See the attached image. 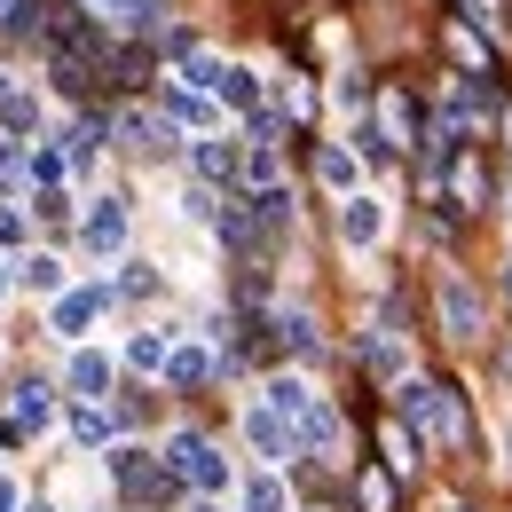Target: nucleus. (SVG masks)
<instances>
[{"label":"nucleus","mask_w":512,"mask_h":512,"mask_svg":"<svg viewBox=\"0 0 512 512\" xmlns=\"http://www.w3.org/2000/svg\"><path fill=\"white\" fill-rule=\"evenodd\" d=\"M87 245L95 253H127V205L103 197V213H87Z\"/></svg>","instance_id":"nucleus-4"},{"label":"nucleus","mask_w":512,"mask_h":512,"mask_svg":"<svg viewBox=\"0 0 512 512\" xmlns=\"http://www.w3.org/2000/svg\"><path fill=\"white\" fill-rule=\"evenodd\" d=\"M166 379H174V386H205V379H213V363H205L197 347H166Z\"/></svg>","instance_id":"nucleus-10"},{"label":"nucleus","mask_w":512,"mask_h":512,"mask_svg":"<svg viewBox=\"0 0 512 512\" xmlns=\"http://www.w3.org/2000/svg\"><path fill=\"white\" fill-rule=\"evenodd\" d=\"M174 465H182V481H190V489H205V497H213V489L229 481V465H221L213 449L197 442V434H182V442H174Z\"/></svg>","instance_id":"nucleus-3"},{"label":"nucleus","mask_w":512,"mask_h":512,"mask_svg":"<svg viewBox=\"0 0 512 512\" xmlns=\"http://www.w3.org/2000/svg\"><path fill=\"white\" fill-rule=\"evenodd\" d=\"M71 386H79V394H103V386H111V355L79 347V355H71Z\"/></svg>","instance_id":"nucleus-8"},{"label":"nucleus","mask_w":512,"mask_h":512,"mask_svg":"<svg viewBox=\"0 0 512 512\" xmlns=\"http://www.w3.org/2000/svg\"><path fill=\"white\" fill-rule=\"evenodd\" d=\"M32 119H40V103H32V95H0V127H8V134H24Z\"/></svg>","instance_id":"nucleus-17"},{"label":"nucleus","mask_w":512,"mask_h":512,"mask_svg":"<svg viewBox=\"0 0 512 512\" xmlns=\"http://www.w3.org/2000/svg\"><path fill=\"white\" fill-rule=\"evenodd\" d=\"M0 95H8V87H0Z\"/></svg>","instance_id":"nucleus-32"},{"label":"nucleus","mask_w":512,"mask_h":512,"mask_svg":"<svg viewBox=\"0 0 512 512\" xmlns=\"http://www.w3.org/2000/svg\"><path fill=\"white\" fill-rule=\"evenodd\" d=\"M308 410H316V394H308L300 379H276V386H268V418H284V426H300Z\"/></svg>","instance_id":"nucleus-7"},{"label":"nucleus","mask_w":512,"mask_h":512,"mask_svg":"<svg viewBox=\"0 0 512 512\" xmlns=\"http://www.w3.org/2000/svg\"><path fill=\"white\" fill-rule=\"evenodd\" d=\"M16 174H24V158H16V150H8V142H0V190H8V182H16Z\"/></svg>","instance_id":"nucleus-27"},{"label":"nucleus","mask_w":512,"mask_h":512,"mask_svg":"<svg viewBox=\"0 0 512 512\" xmlns=\"http://www.w3.org/2000/svg\"><path fill=\"white\" fill-rule=\"evenodd\" d=\"M339 229H347V245H371V237H379V205H371V197H347Z\"/></svg>","instance_id":"nucleus-9"},{"label":"nucleus","mask_w":512,"mask_h":512,"mask_svg":"<svg viewBox=\"0 0 512 512\" xmlns=\"http://www.w3.org/2000/svg\"><path fill=\"white\" fill-rule=\"evenodd\" d=\"M71 434H79V442H103V434H111V418L87 402V410H71Z\"/></svg>","instance_id":"nucleus-19"},{"label":"nucleus","mask_w":512,"mask_h":512,"mask_svg":"<svg viewBox=\"0 0 512 512\" xmlns=\"http://www.w3.org/2000/svg\"><path fill=\"white\" fill-rule=\"evenodd\" d=\"M190 512H221V505H213V497H197V505H190Z\"/></svg>","instance_id":"nucleus-29"},{"label":"nucleus","mask_w":512,"mask_h":512,"mask_svg":"<svg viewBox=\"0 0 512 512\" xmlns=\"http://www.w3.org/2000/svg\"><path fill=\"white\" fill-rule=\"evenodd\" d=\"M166 347H174L166 331H142V339L127 347V363H134V371H166Z\"/></svg>","instance_id":"nucleus-15"},{"label":"nucleus","mask_w":512,"mask_h":512,"mask_svg":"<svg viewBox=\"0 0 512 512\" xmlns=\"http://www.w3.org/2000/svg\"><path fill=\"white\" fill-rule=\"evenodd\" d=\"M103 308H111V284H95V292H71L64 308H56V331H64V339H79L87 323L103 316Z\"/></svg>","instance_id":"nucleus-5"},{"label":"nucleus","mask_w":512,"mask_h":512,"mask_svg":"<svg viewBox=\"0 0 512 512\" xmlns=\"http://www.w3.org/2000/svg\"><path fill=\"white\" fill-rule=\"evenodd\" d=\"M0 512H16V489H8V481H0Z\"/></svg>","instance_id":"nucleus-28"},{"label":"nucleus","mask_w":512,"mask_h":512,"mask_svg":"<svg viewBox=\"0 0 512 512\" xmlns=\"http://www.w3.org/2000/svg\"><path fill=\"white\" fill-rule=\"evenodd\" d=\"M24 284H32V292H56V284H64V268L40 253V260H24Z\"/></svg>","instance_id":"nucleus-21"},{"label":"nucleus","mask_w":512,"mask_h":512,"mask_svg":"<svg viewBox=\"0 0 512 512\" xmlns=\"http://www.w3.org/2000/svg\"><path fill=\"white\" fill-rule=\"evenodd\" d=\"M442 331L449 339H481V300L465 276H442Z\"/></svg>","instance_id":"nucleus-2"},{"label":"nucleus","mask_w":512,"mask_h":512,"mask_svg":"<svg viewBox=\"0 0 512 512\" xmlns=\"http://www.w3.org/2000/svg\"><path fill=\"white\" fill-rule=\"evenodd\" d=\"M481 190H489V174H481V166L465 158V166H457V197H481Z\"/></svg>","instance_id":"nucleus-24"},{"label":"nucleus","mask_w":512,"mask_h":512,"mask_svg":"<svg viewBox=\"0 0 512 512\" xmlns=\"http://www.w3.org/2000/svg\"><path fill=\"white\" fill-rule=\"evenodd\" d=\"M245 213H253V221H260V237H268V229H284V221H292V190H260Z\"/></svg>","instance_id":"nucleus-12"},{"label":"nucleus","mask_w":512,"mask_h":512,"mask_svg":"<svg viewBox=\"0 0 512 512\" xmlns=\"http://www.w3.org/2000/svg\"><path fill=\"white\" fill-rule=\"evenodd\" d=\"M253 442L268 449V457H292V449H300V442H292V426H284V418H268V410H253Z\"/></svg>","instance_id":"nucleus-13"},{"label":"nucleus","mask_w":512,"mask_h":512,"mask_svg":"<svg viewBox=\"0 0 512 512\" xmlns=\"http://www.w3.org/2000/svg\"><path fill=\"white\" fill-rule=\"evenodd\" d=\"M56 418V386L48 379H32V386H16V426L32 434V426H48Z\"/></svg>","instance_id":"nucleus-6"},{"label":"nucleus","mask_w":512,"mask_h":512,"mask_svg":"<svg viewBox=\"0 0 512 512\" xmlns=\"http://www.w3.org/2000/svg\"><path fill=\"white\" fill-rule=\"evenodd\" d=\"M16 237H24V213H8V205H0V245H16Z\"/></svg>","instance_id":"nucleus-26"},{"label":"nucleus","mask_w":512,"mask_h":512,"mask_svg":"<svg viewBox=\"0 0 512 512\" xmlns=\"http://www.w3.org/2000/svg\"><path fill=\"white\" fill-rule=\"evenodd\" d=\"M245 512H284V489H276V481H253V489H245Z\"/></svg>","instance_id":"nucleus-23"},{"label":"nucleus","mask_w":512,"mask_h":512,"mask_svg":"<svg viewBox=\"0 0 512 512\" xmlns=\"http://www.w3.org/2000/svg\"><path fill=\"white\" fill-rule=\"evenodd\" d=\"M32 512H48V505H32Z\"/></svg>","instance_id":"nucleus-31"},{"label":"nucleus","mask_w":512,"mask_h":512,"mask_svg":"<svg viewBox=\"0 0 512 512\" xmlns=\"http://www.w3.org/2000/svg\"><path fill=\"white\" fill-rule=\"evenodd\" d=\"M323 182H331V190H355V158H347V150H323Z\"/></svg>","instance_id":"nucleus-18"},{"label":"nucleus","mask_w":512,"mask_h":512,"mask_svg":"<svg viewBox=\"0 0 512 512\" xmlns=\"http://www.w3.org/2000/svg\"><path fill=\"white\" fill-rule=\"evenodd\" d=\"M394 410H402V426H418V434H434V442H457V434H465L457 402H449L442 386H426V379L402 386V402H394Z\"/></svg>","instance_id":"nucleus-1"},{"label":"nucleus","mask_w":512,"mask_h":512,"mask_svg":"<svg viewBox=\"0 0 512 512\" xmlns=\"http://www.w3.org/2000/svg\"><path fill=\"white\" fill-rule=\"evenodd\" d=\"M245 174H253V182H268V174H276V150H268V142H253V158H245Z\"/></svg>","instance_id":"nucleus-25"},{"label":"nucleus","mask_w":512,"mask_h":512,"mask_svg":"<svg viewBox=\"0 0 512 512\" xmlns=\"http://www.w3.org/2000/svg\"><path fill=\"white\" fill-rule=\"evenodd\" d=\"M166 119H190V127H197V119H205V103H197L190 87H166Z\"/></svg>","instance_id":"nucleus-22"},{"label":"nucleus","mask_w":512,"mask_h":512,"mask_svg":"<svg viewBox=\"0 0 512 512\" xmlns=\"http://www.w3.org/2000/svg\"><path fill=\"white\" fill-rule=\"evenodd\" d=\"M182 64H190V87H221V79H229V71H221V56H182Z\"/></svg>","instance_id":"nucleus-20"},{"label":"nucleus","mask_w":512,"mask_h":512,"mask_svg":"<svg viewBox=\"0 0 512 512\" xmlns=\"http://www.w3.org/2000/svg\"><path fill=\"white\" fill-rule=\"evenodd\" d=\"M221 237H229L237 253H260V245H268V237H260V221L245 213V205H229V213H221Z\"/></svg>","instance_id":"nucleus-11"},{"label":"nucleus","mask_w":512,"mask_h":512,"mask_svg":"<svg viewBox=\"0 0 512 512\" xmlns=\"http://www.w3.org/2000/svg\"><path fill=\"white\" fill-rule=\"evenodd\" d=\"M0 8H16V0H0Z\"/></svg>","instance_id":"nucleus-30"},{"label":"nucleus","mask_w":512,"mask_h":512,"mask_svg":"<svg viewBox=\"0 0 512 512\" xmlns=\"http://www.w3.org/2000/svg\"><path fill=\"white\" fill-rule=\"evenodd\" d=\"M24 174H32V190H56V182H64V150H32Z\"/></svg>","instance_id":"nucleus-16"},{"label":"nucleus","mask_w":512,"mask_h":512,"mask_svg":"<svg viewBox=\"0 0 512 512\" xmlns=\"http://www.w3.org/2000/svg\"><path fill=\"white\" fill-rule=\"evenodd\" d=\"M197 174H205V182H229V174H237V150H229V142H197Z\"/></svg>","instance_id":"nucleus-14"}]
</instances>
